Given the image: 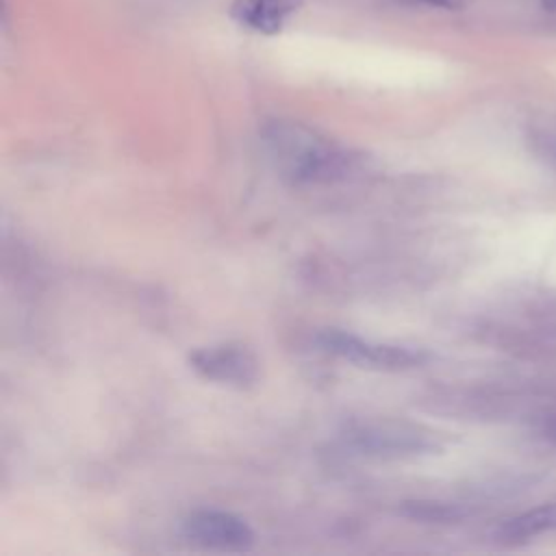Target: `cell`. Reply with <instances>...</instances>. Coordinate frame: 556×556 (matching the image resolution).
Here are the masks:
<instances>
[{
    "mask_svg": "<svg viewBox=\"0 0 556 556\" xmlns=\"http://www.w3.org/2000/svg\"><path fill=\"white\" fill-rule=\"evenodd\" d=\"M300 0H232V20L254 33L276 35L298 11Z\"/></svg>",
    "mask_w": 556,
    "mask_h": 556,
    "instance_id": "8992f818",
    "label": "cell"
},
{
    "mask_svg": "<svg viewBox=\"0 0 556 556\" xmlns=\"http://www.w3.org/2000/svg\"><path fill=\"white\" fill-rule=\"evenodd\" d=\"M182 536L191 545L213 552H248L256 539L243 517L213 508L189 513L182 519Z\"/></svg>",
    "mask_w": 556,
    "mask_h": 556,
    "instance_id": "277c9868",
    "label": "cell"
},
{
    "mask_svg": "<svg viewBox=\"0 0 556 556\" xmlns=\"http://www.w3.org/2000/svg\"><path fill=\"white\" fill-rule=\"evenodd\" d=\"M541 4H543L545 9H549V11H556V0H541Z\"/></svg>",
    "mask_w": 556,
    "mask_h": 556,
    "instance_id": "30bf717a",
    "label": "cell"
},
{
    "mask_svg": "<svg viewBox=\"0 0 556 556\" xmlns=\"http://www.w3.org/2000/svg\"><path fill=\"white\" fill-rule=\"evenodd\" d=\"M261 141L274 167L293 185H332L361 174L363 154L348 150L315 128L287 119H265Z\"/></svg>",
    "mask_w": 556,
    "mask_h": 556,
    "instance_id": "6da1fadb",
    "label": "cell"
},
{
    "mask_svg": "<svg viewBox=\"0 0 556 556\" xmlns=\"http://www.w3.org/2000/svg\"><path fill=\"white\" fill-rule=\"evenodd\" d=\"M547 437H549L552 441H556V421H554V424L547 428Z\"/></svg>",
    "mask_w": 556,
    "mask_h": 556,
    "instance_id": "8fae6325",
    "label": "cell"
},
{
    "mask_svg": "<svg viewBox=\"0 0 556 556\" xmlns=\"http://www.w3.org/2000/svg\"><path fill=\"white\" fill-rule=\"evenodd\" d=\"M402 515L421 523H458L467 517V510L463 506L447 504V502L415 500V502H404Z\"/></svg>",
    "mask_w": 556,
    "mask_h": 556,
    "instance_id": "ba28073f",
    "label": "cell"
},
{
    "mask_svg": "<svg viewBox=\"0 0 556 556\" xmlns=\"http://www.w3.org/2000/svg\"><path fill=\"white\" fill-rule=\"evenodd\" d=\"M189 367L204 380L237 389L250 387L258 380V358L241 343L198 348L189 354Z\"/></svg>",
    "mask_w": 556,
    "mask_h": 556,
    "instance_id": "5b68a950",
    "label": "cell"
},
{
    "mask_svg": "<svg viewBox=\"0 0 556 556\" xmlns=\"http://www.w3.org/2000/svg\"><path fill=\"white\" fill-rule=\"evenodd\" d=\"M408 4H424V7H437V9H456L458 0H402Z\"/></svg>",
    "mask_w": 556,
    "mask_h": 556,
    "instance_id": "9c48e42d",
    "label": "cell"
},
{
    "mask_svg": "<svg viewBox=\"0 0 556 556\" xmlns=\"http://www.w3.org/2000/svg\"><path fill=\"white\" fill-rule=\"evenodd\" d=\"M554 530H556V502L543 504L539 508H532L517 517L506 519L497 528V536H500V541H506V543H519V541H528V539L554 532Z\"/></svg>",
    "mask_w": 556,
    "mask_h": 556,
    "instance_id": "52a82bcc",
    "label": "cell"
},
{
    "mask_svg": "<svg viewBox=\"0 0 556 556\" xmlns=\"http://www.w3.org/2000/svg\"><path fill=\"white\" fill-rule=\"evenodd\" d=\"M321 352L348 361L363 369L376 371H406L421 367L430 356L424 350L393 345V343H376L361 339L352 332L339 328H326L315 337Z\"/></svg>",
    "mask_w": 556,
    "mask_h": 556,
    "instance_id": "3957f363",
    "label": "cell"
},
{
    "mask_svg": "<svg viewBox=\"0 0 556 556\" xmlns=\"http://www.w3.org/2000/svg\"><path fill=\"white\" fill-rule=\"evenodd\" d=\"M339 439L352 454L378 460L415 458L439 450V439L430 428L391 417L352 419L343 426Z\"/></svg>",
    "mask_w": 556,
    "mask_h": 556,
    "instance_id": "7a4b0ae2",
    "label": "cell"
}]
</instances>
